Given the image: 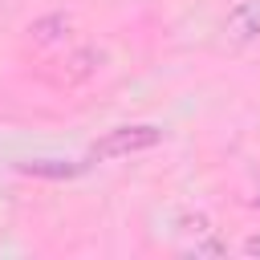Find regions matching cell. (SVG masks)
<instances>
[{"instance_id": "6da1fadb", "label": "cell", "mask_w": 260, "mask_h": 260, "mask_svg": "<svg viewBox=\"0 0 260 260\" xmlns=\"http://www.w3.org/2000/svg\"><path fill=\"white\" fill-rule=\"evenodd\" d=\"M154 142H158L154 126H122V130H110L102 142H93V158H122V154L146 150Z\"/></svg>"}, {"instance_id": "7a4b0ae2", "label": "cell", "mask_w": 260, "mask_h": 260, "mask_svg": "<svg viewBox=\"0 0 260 260\" xmlns=\"http://www.w3.org/2000/svg\"><path fill=\"white\" fill-rule=\"evenodd\" d=\"M89 61H93V49H85V53H73V57H69V65H73V81H81V77H89V73H93V65H89Z\"/></svg>"}, {"instance_id": "3957f363", "label": "cell", "mask_w": 260, "mask_h": 260, "mask_svg": "<svg viewBox=\"0 0 260 260\" xmlns=\"http://www.w3.org/2000/svg\"><path fill=\"white\" fill-rule=\"evenodd\" d=\"M244 248H248V252H260V240H248Z\"/></svg>"}]
</instances>
